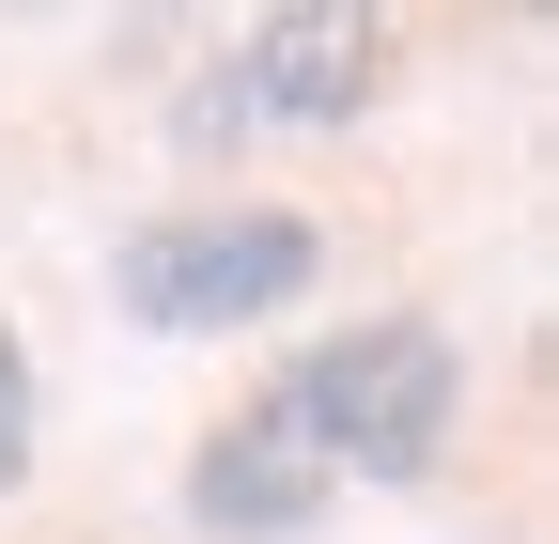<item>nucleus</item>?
Returning <instances> with one entry per match:
<instances>
[{
    "label": "nucleus",
    "instance_id": "nucleus-4",
    "mask_svg": "<svg viewBox=\"0 0 559 544\" xmlns=\"http://www.w3.org/2000/svg\"><path fill=\"white\" fill-rule=\"evenodd\" d=\"M326 498H342V483L311 466V436L280 421V404H249V421H218V436L187 451V513H202V529H234V544H280V529H311Z\"/></svg>",
    "mask_w": 559,
    "mask_h": 544
},
{
    "label": "nucleus",
    "instance_id": "nucleus-3",
    "mask_svg": "<svg viewBox=\"0 0 559 544\" xmlns=\"http://www.w3.org/2000/svg\"><path fill=\"white\" fill-rule=\"evenodd\" d=\"M373 94H389V16H358V0H280V16H249L234 62H218L234 141L249 125H358Z\"/></svg>",
    "mask_w": 559,
    "mask_h": 544
},
{
    "label": "nucleus",
    "instance_id": "nucleus-5",
    "mask_svg": "<svg viewBox=\"0 0 559 544\" xmlns=\"http://www.w3.org/2000/svg\"><path fill=\"white\" fill-rule=\"evenodd\" d=\"M32 436H47V404H32V343L0 327V498L32 483Z\"/></svg>",
    "mask_w": 559,
    "mask_h": 544
},
{
    "label": "nucleus",
    "instance_id": "nucleus-2",
    "mask_svg": "<svg viewBox=\"0 0 559 544\" xmlns=\"http://www.w3.org/2000/svg\"><path fill=\"white\" fill-rule=\"evenodd\" d=\"M311 281H326V218H296V202H202V218H156L109 249L124 327H171V343H234Z\"/></svg>",
    "mask_w": 559,
    "mask_h": 544
},
{
    "label": "nucleus",
    "instance_id": "nucleus-1",
    "mask_svg": "<svg viewBox=\"0 0 559 544\" xmlns=\"http://www.w3.org/2000/svg\"><path fill=\"white\" fill-rule=\"evenodd\" d=\"M264 404L311 436L326 483H419L436 436H451V404H466V358H451L436 311H358V327H326L311 358H280Z\"/></svg>",
    "mask_w": 559,
    "mask_h": 544
}]
</instances>
